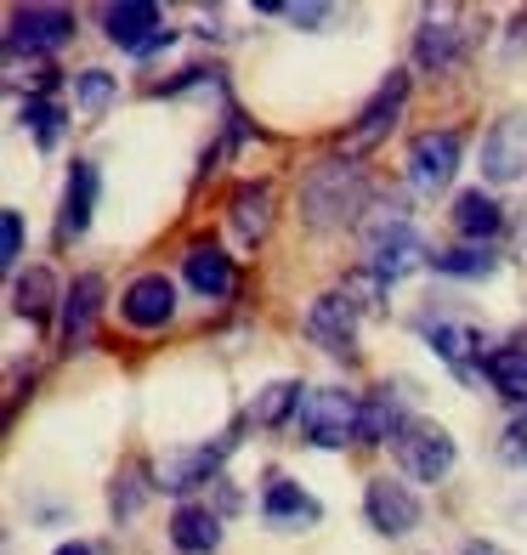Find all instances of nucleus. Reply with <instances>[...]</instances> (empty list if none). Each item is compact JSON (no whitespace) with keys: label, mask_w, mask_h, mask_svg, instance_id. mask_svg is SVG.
<instances>
[{"label":"nucleus","mask_w":527,"mask_h":555,"mask_svg":"<svg viewBox=\"0 0 527 555\" xmlns=\"http://www.w3.org/2000/svg\"><path fill=\"white\" fill-rule=\"evenodd\" d=\"M97 165L91 159H74L68 170V188H63V221H57V238H80L91 227V210H97Z\"/></svg>","instance_id":"18"},{"label":"nucleus","mask_w":527,"mask_h":555,"mask_svg":"<svg viewBox=\"0 0 527 555\" xmlns=\"http://www.w3.org/2000/svg\"><path fill=\"white\" fill-rule=\"evenodd\" d=\"M57 555H91V544H63Z\"/></svg>","instance_id":"34"},{"label":"nucleus","mask_w":527,"mask_h":555,"mask_svg":"<svg viewBox=\"0 0 527 555\" xmlns=\"http://www.w3.org/2000/svg\"><path fill=\"white\" fill-rule=\"evenodd\" d=\"M300 391H307V386L272 380L267 391H256V402H249V420H256V425H284L290 414H300Z\"/></svg>","instance_id":"26"},{"label":"nucleus","mask_w":527,"mask_h":555,"mask_svg":"<svg viewBox=\"0 0 527 555\" xmlns=\"http://www.w3.org/2000/svg\"><path fill=\"white\" fill-rule=\"evenodd\" d=\"M432 267L448 272V278H488L499 261H493L488 244H460V249H442V256H432Z\"/></svg>","instance_id":"27"},{"label":"nucleus","mask_w":527,"mask_h":555,"mask_svg":"<svg viewBox=\"0 0 527 555\" xmlns=\"http://www.w3.org/2000/svg\"><path fill=\"white\" fill-rule=\"evenodd\" d=\"M97 307H103V278L97 272H80L74 284L63 289V346L80 351L91 340V323H97Z\"/></svg>","instance_id":"15"},{"label":"nucleus","mask_w":527,"mask_h":555,"mask_svg":"<svg viewBox=\"0 0 527 555\" xmlns=\"http://www.w3.org/2000/svg\"><path fill=\"white\" fill-rule=\"evenodd\" d=\"M182 272H188V284L205 300H228L239 289V267H233V256H221L216 244H193L182 256Z\"/></svg>","instance_id":"16"},{"label":"nucleus","mask_w":527,"mask_h":555,"mask_svg":"<svg viewBox=\"0 0 527 555\" xmlns=\"http://www.w3.org/2000/svg\"><path fill=\"white\" fill-rule=\"evenodd\" d=\"M318 516H323V504L300 482H290L284 470H272L261 482V521L267 527H279V533H307V527H318Z\"/></svg>","instance_id":"10"},{"label":"nucleus","mask_w":527,"mask_h":555,"mask_svg":"<svg viewBox=\"0 0 527 555\" xmlns=\"http://www.w3.org/2000/svg\"><path fill=\"white\" fill-rule=\"evenodd\" d=\"M23 125L40 137V147H52V142L63 137V103H52L46 91H35L29 103H23Z\"/></svg>","instance_id":"28"},{"label":"nucleus","mask_w":527,"mask_h":555,"mask_svg":"<svg viewBox=\"0 0 527 555\" xmlns=\"http://www.w3.org/2000/svg\"><path fill=\"white\" fill-rule=\"evenodd\" d=\"M499 453H505V465L527 470V414H516V420L505 425V437H499Z\"/></svg>","instance_id":"31"},{"label":"nucleus","mask_w":527,"mask_h":555,"mask_svg":"<svg viewBox=\"0 0 527 555\" xmlns=\"http://www.w3.org/2000/svg\"><path fill=\"white\" fill-rule=\"evenodd\" d=\"M228 221L244 244H261L267 227H272V188L267 182H244L233 198H228Z\"/></svg>","instance_id":"21"},{"label":"nucleus","mask_w":527,"mask_h":555,"mask_svg":"<svg viewBox=\"0 0 527 555\" xmlns=\"http://www.w3.org/2000/svg\"><path fill=\"white\" fill-rule=\"evenodd\" d=\"M483 374H488V386H493L499 397L516 402V409L527 414V346H499V351H488Z\"/></svg>","instance_id":"22"},{"label":"nucleus","mask_w":527,"mask_h":555,"mask_svg":"<svg viewBox=\"0 0 527 555\" xmlns=\"http://www.w3.org/2000/svg\"><path fill=\"white\" fill-rule=\"evenodd\" d=\"M363 516L374 533H386V539H403L420 527V499L409 482H397V476H374V482L363 488Z\"/></svg>","instance_id":"7"},{"label":"nucleus","mask_w":527,"mask_h":555,"mask_svg":"<svg viewBox=\"0 0 527 555\" xmlns=\"http://www.w3.org/2000/svg\"><path fill=\"white\" fill-rule=\"evenodd\" d=\"M425 340H432V351H437L442 363H454V369H471V358L488 363L483 335H476L471 323H425Z\"/></svg>","instance_id":"24"},{"label":"nucleus","mask_w":527,"mask_h":555,"mask_svg":"<svg viewBox=\"0 0 527 555\" xmlns=\"http://www.w3.org/2000/svg\"><path fill=\"white\" fill-rule=\"evenodd\" d=\"M516 346H527V330H522V335H516Z\"/></svg>","instance_id":"35"},{"label":"nucleus","mask_w":527,"mask_h":555,"mask_svg":"<svg viewBox=\"0 0 527 555\" xmlns=\"http://www.w3.org/2000/svg\"><path fill=\"white\" fill-rule=\"evenodd\" d=\"M300 437L312 448H346V437H358V397H346L335 386H318V391H300Z\"/></svg>","instance_id":"2"},{"label":"nucleus","mask_w":527,"mask_h":555,"mask_svg":"<svg viewBox=\"0 0 527 555\" xmlns=\"http://www.w3.org/2000/svg\"><path fill=\"white\" fill-rule=\"evenodd\" d=\"M114 74L108 68H80V74H74V103H80L86 114H103L108 103H114Z\"/></svg>","instance_id":"29"},{"label":"nucleus","mask_w":527,"mask_h":555,"mask_svg":"<svg viewBox=\"0 0 527 555\" xmlns=\"http://www.w3.org/2000/svg\"><path fill=\"white\" fill-rule=\"evenodd\" d=\"M454 460H460L454 437L432 420H409V431L397 437V465H403V476H414V482H442V476L454 470Z\"/></svg>","instance_id":"5"},{"label":"nucleus","mask_w":527,"mask_h":555,"mask_svg":"<svg viewBox=\"0 0 527 555\" xmlns=\"http://www.w3.org/2000/svg\"><path fill=\"white\" fill-rule=\"evenodd\" d=\"M465 46H471V29H460L454 12H425L420 35H414V63L425 74H448L465 57Z\"/></svg>","instance_id":"13"},{"label":"nucleus","mask_w":527,"mask_h":555,"mask_svg":"<svg viewBox=\"0 0 527 555\" xmlns=\"http://www.w3.org/2000/svg\"><path fill=\"white\" fill-rule=\"evenodd\" d=\"M403 103H409V74H391V80L381 86L363 103V114H358V125L346 131V154H363V147H374L391 125H397V114H403Z\"/></svg>","instance_id":"14"},{"label":"nucleus","mask_w":527,"mask_h":555,"mask_svg":"<svg viewBox=\"0 0 527 555\" xmlns=\"http://www.w3.org/2000/svg\"><path fill=\"white\" fill-rule=\"evenodd\" d=\"M409 431V420H403V402H397V391L391 386H381L374 397H363L358 402V442H397Z\"/></svg>","instance_id":"19"},{"label":"nucleus","mask_w":527,"mask_h":555,"mask_svg":"<svg viewBox=\"0 0 527 555\" xmlns=\"http://www.w3.org/2000/svg\"><path fill=\"white\" fill-rule=\"evenodd\" d=\"M12 307H17V318L46 323V318H52V307H57V278L46 272V267L17 272V284H12Z\"/></svg>","instance_id":"25"},{"label":"nucleus","mask_w":527,"mask_h":555,"mask_svg":"<svg viewBox=\"0 0 527 555\" xmlns=\"http://www.w3.org/2000/svg\"><path fill=\"white\" fill-rule=\"evenodd\" d=\"M460 154H465V142L460 131H425L409 142V182L420 193H442L448 182H454V170H460Z\"/></svg>","instance_id":"9"},{"label":"nucleus","mask_w":527,"mask_h":555,"mask_svg":"<svg viewBox=\"0 0 527 555\" xmlns=\"http://www.w3.org/2000/svg\"><path fill=\"white\" fill-rule=\"evenodd\" d=\"M170 544L182 550V555H210L221 544V516L210 511V504H176Z\"/></svg>","instance_id":"20"},{"label":"nucleus","mask_w":527,"mask_h":555,"mask_svg":"<svg viewBox=\"0 0 527 555\" xmlns=\"http://www.w3.org/2000/svg\"><path fill=\"white\" fill-rule=\"evenodd\" d=\"M340 295H346L358 312H374V307H381V295H386V278L374 272V267H363V272H351L346 284H340Z\"/></svg>","instance_id":"30"},{"label":"nucleus","mask_w":527,"mask_h":555,"mask_svg":"<svg viewBox=\"0 0 527 555\" xmlns=\"http://www.w3.org/2000/svg\"><path fill=\"white\" fill-rule=\"evenodd\" d=\"M369 176L363 165H351V159H323L307 170V182H300V210H307L312 227H346V221H358L369 210Z\"/></svg>","instance_id":"1"},{"label":"nucleus","mask_w":527,"mask_h":555,"mask_svg":"<svg viewBox=\"0 0 527 555\" xmlns=\"http://www.w3.org/2000/svg\"><path fill=\"white\" fill-rule=\"evenodd\" d=\"M425 261H432V249L420 244V233H414L409 221H391V216H386V221H374V227H369V267L381 272L386 284L409 278V272L425 267Z\"/></svg>","instance_id":"6"},{"label":"nucleus","mask_w":527,"mask_h":555,"mask_svg":"<svg viewBox=\"0 0 527 555\" xmlns=\"http://www.w3.org/2000/svg\"><path fill=\"white\" fill-rule=\"evenodd\" d=\"M307 335H312V346H323L330 358H358V307L340 295V289H330V295H318L312 307H307Z\"/></svg>","instance_id":"8"},{"label":"nucleus","mask_w":527,"mask_h":555,"mask_svg":"<svg viewBox=\"0 0 527 555\" xmlns=\"http://www.w3.org/2000/svg\"><path fill=\"white\" fill-rule=\"evenodd\" d=\"M465 555H505V550L488 544V539H471V544H465Z\"/></svg>","instance_id":"33"},{"label":"nucleus","mask_w":527,"mask_h":555,"mask_svg":"<svg viewBox=\"0 0 527 555\" xmlns=\"http://www.w3.org/2000/svg\"><path fill=\"white\" fill-rule=\"evenodd\" d=\"M483 176L488 182H522L527 176V114H505L483 137Z\"/></svg>","instance_id":"12"},{"label":"nucleus","mask_w":527,"mask_h":555,"mask_svg":"<svg viewBox=\"0 0 527 555\" xmlns=\"http://www.w3.org/2000/svg\"><path fill=\"white\" fill-rule=\"evenodd\" d=\"M103 35L131 57H154L159 46H170V23L154 0H119V7H103Z\"/></svg>","instance_id":"3"},{"label":"nucleus","mask_w":527,"mask_h":555,"mask_svg":"<svg viewBox=\"0 0 527 555\" xmlns=\"http://www.w3.org/2000/svg\"><path fill=\"white\" fill-rule=\"evenodd\" d=\"M119 318L131 323V330H165V323L176 318V284L165 272H142L125 284L119 295Z\"/></svg>","instance_id":"11"},{"label":"nucleus","mask_w":527,"mask_h":555,"mask_svg":"<svg viewBox=\"0 0 527 555\" xmlns=\"http://www.w3.org/2000/svg\"><path fill=\"white\" fill-rule=\"evenodd\" d=\"M454 227H460L471 244H483V238H493L499 227H505V210H499V198H493V193L471 188V193L454 198Z\"/></svg>","instance_id":"23"},{"label":"nucleus","mask_w":527,"mask_h":555,"mask_svg":"<svg viewBox=\"0 0 527 555\" xmlns=\"http://www.w3.org/2000/svg\"><path fill=\"white\" fill-rule=\"evenodd\" d=\"M23 256V216L17 210H7V216H0V261H17Z\"/></svg>","instance_id":"32"},{"label":"nucleus","mask_w":527,"mask_h":555,"mask_svg":"<svg viewBox=\"0 0 527 555\" xmlns=\"http://www.w3.org/2000/svg\"><path fill=\"white\" fill-rule=\"evenodd\" d=\"M228 448H233V437H221L216 448H193V453H176V460H165L159 465V488H170V493H188V488H198V482H221V460H228Z\"/></svg>","instance_id":"17"},{"label":"nucleus","mask_w":527,"mask_h":555,"mask_svg":"<svg viewBox=\"0 0 527 555\" xmlns=\"http://www.w3.org/2000/svg\"><path fill=\"white\" fill-rule=\"evenodd\" d=\"M74 40V12L68 7H17L7 23L12 57H52Z\"/></svg>","instance_id":"4"}]
</instances>
